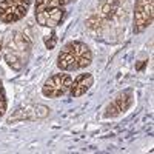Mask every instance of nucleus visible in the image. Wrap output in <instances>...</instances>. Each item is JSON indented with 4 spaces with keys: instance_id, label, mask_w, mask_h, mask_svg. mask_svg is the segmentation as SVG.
I'll return each instance as SVG.
<instances>
[{
    "instance_id": "obj_1",
    "label": "nucleus",
    "mask_w": 154,
    "mask_h": 154,
    "mask_svg": "<svg viewBox=\"0 0 154 154\" xmlns=\"http://www.w3.org/2000/svg\"><path fill=\"white\" fill-rule=\"evenodd\" d=\"M93 63V51L82 40H71L62 46L56 65L60 71L71 72L85 69Z\"/></svg>"
},
{
    "instance_id": "obj_2",
    "label": "nucleus",
    "mask_w": 154,
    "mask_h": 154,
    "mask_svg": "<svg viewBox=\"0 0 154 154\" xmlns=\"http://www.w3.org/2000/svg\"><path fill=\"white\" fill-rule=\"evenodd\" d=\"M32 48V38L26 31H16L11 34L2 53L8 66L14 71H20L28 63V57Z\"/></svg>"
},
{
    "instance_id": "obj_3",
    "label": "nucleus",
    "mask_w": 154,
    "mask_h": 154,
    "mask_svg": "<svg viewBox=\"0 0 154 154\" xmlns=\"http://www.w3.org/2000/svg\"><path fill=\"white\" fill-rule=\"evenodd\" d=\"M34 0H0V22L3 25L17 23L26 17Z\"/></svg>"
},
{
    "instance_id": "obj_4",
    "label": "nucleus",
    "mask_w": 154,
    "mask_h": 154,
    "mask_svg": "<svg viewBox=\"0 0 154 154\" xmlns=\"http://www.w3.org/2000/svg\"><path fill=\"white\" fill-rule=\"evenodd\" d=\"M71 83H72V75L65 71H59L49 75L45 80L42 86V94L48 99H60L69 93Z\"/></svg>"
},
{
    "instance_id": "obj_5",
    "label": "nucleus",
    "mask_w": 154,
    "mask_h": 154,
    "mask_svg": "<svg viewBox=\"0 0 154 154\" xmlns=\"http://www.w3.org/2000/svg\"><path fill=\"white\" fill-rule=\"evenodd\" d=\"M154 19V0H136L133 6V32L148 29Z\"/></svg>"
},
{
    "instance_id": "obj_6",
    "label": "nucleus",
    "mask_w": 154,
    "mask_h": 154,
    "mask_svg": "<svg viewBox=\"0 0 154 154\" xmlns=\"http://www.w3.org/2000/svg\"><path fill=\"white\" fill-rule=\"evenodd\" d=\"M134 103V91L131 88L123 89L117 96H114V99H111V102L105 106L103 109V117L105 119H112L117 116L126 112Z\"/></svg>"
},
{
    "instance_id": "obj_7",
    "label": "nucleus",
    "mask_w": 154,
    "mask_h": 154,
    "mask_svg": "<svg viewBox=\"0 0 154 154\" xmlns=\"http://www.w3.org/2000/svg\"><path fill=\"white\" fill-rule=\"evenodd\" d=\"M65 17H66L65 8H59V6L45 8L35 12V22L43 28H56L65 20Z\"/></svg>"
},
{
    "instance_id": "obj_8",
    "label": "nucleus",
    "mask_w": 154,
    "mask_h": 154,
    "mask_svg": "<svg viewBox=\"0 0 154 154\" xmlns=\"http://www.w3.org/2000/svg\"><path fill=\"white\" fill-rule=\"evenodd\" d=\"M93 85H94V75L91 72L79 74L75 79H72V83H71L68 96L72 97V99H79V97L85 96L89 89H91Z\"/></svg>"
},
{
    "instance_id": "obj_9",
    "label": "nucleus",
    "mask_w": 154,
    "mask_h": 154,
    "mask_svg": "<svg viewBox=\"0 0 154 154\" xmlns=\"http://www.w3.org/2000/svg\"><path fill=\"white\" fill-rule=\"evenodd\" d=\"M71 2L72 0H34V12L40 11V9H45V8H53V6L65 8Z\"/></svg>"
},
{
    "instance_id": "obj_10",
    "label": "nucleus",
    "mask_w": 154,
    "mask_h": 154,
    "mask_svg": "<svg viewBox=\"0 0 154 154\" xmlns=\"http://www.w3.org/2000/svg\"><path fill=\"white\" fill-rule=\"evenodd\" d=\"M6 109H8V97H6L3 82L0 80V119L6 114Z\"/></svg>"
},
{
    "instance_id": "obj_11",
    "label": "nucleus",
    "mask_w": 154,
    "mask_h": 154,
    "mask_svg": "<svg viewBox=\"0 0 154 154\" xmlns=\"http://www.w3.org/2000/svg\"><path fill=\"white\" fill-rule=\"evenodd\" d=\"M2 49H3V38L0 35V53H2Z\"/></svg>"
},
{
    "instance_id": "obj_12",
    "label": "nucleus",
    "mask_w": 154,
    "mask_h": 154,
    "mask_svg": "<svg viewBox=\"0 0 154 154\" xmlns=\"http://www.w3.org/2000/svg\"><path fill=\"white\" fill-rule=\"evenodd\" d=\"M108 2H111V3H122L123 0H108Z\"/></svg>"
}]
</instances>
